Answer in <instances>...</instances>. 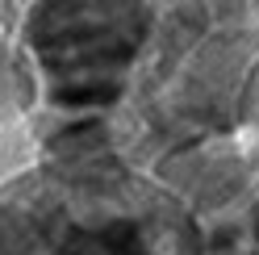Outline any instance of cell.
I'll return each instance as SVG.
<instances>
[{
	"label": "cell",
	"mask_w": 259,
	"mask_h": 255,
	"mask_svg": "<svg viewBox=\"0 0 259 255\" xmlns=\"http://www.w3.org/2000/svg\"><path fill=\"white\" fill-rule=\"evenodd\" d=\"M0 255H209V238L113 147H55L0 180Z\"/></svg>",
	"instance_id": "6da1fadb"
},
{
	"label": "cell",
	"mask_w": 259,
	"mask_h": 255,
	"mask_svg": "<svg viewBox=\"0 0 259 255\" xmlns=\"http://www.w3.org/2000/svg\"><path fill=\"white\" fill-rule=\"evenodd\" d=\"M163 21L167 5H5V25L34 79V113L21 121L34 151L59 142L113 147V125L151 75Z\"/></svg>",
	"instance_id": "7a4b0ae2"
},
{
	"label": "cell",
	"mask_w": 259,
	"mask_h": 255,
	"mask_svg": "<svg viewBox=\"0 0 259 255\" xmlns=\"http://www.w3.org/2000/svg\"><path fill=\"white\" fill-rule=\"evenodd\" d=\"M29 113H34V79L5 25L0 29V121H25Z\"/></svg>",
	"instance_id": "3957f363"
},
{
	"label": "cell",
	"mask_w": 259,
	"mask_h": 255,
	"mask_svg": "<svg viewBox=\"0 0 259 255\" xmlns=\"http://www.w3.org/2000/svg\"><path fill=\"white\" fill-rule=\"evenodd\" d=\"M238 255H259V247H247V251H238Z\"/></svg>",
	"instance_id": "277c9868"
}]
</instances>
